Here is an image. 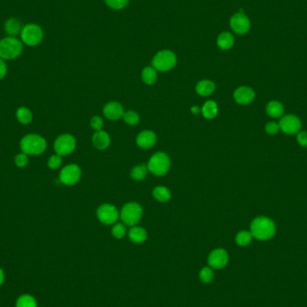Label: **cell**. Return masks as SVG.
<instances>
[{"label":"cell","instance_id":"37","mask_svg":"<svg viewBox=\"0 0 307 307\" xmlns=\"http://www.w3.org/2000/svg\"><path fill=\"white\" fill-rule=\"evenodd\" d=\"M265 131L270 135H276L279 131V125L276 122H270L265 127Z\"/></svg>","mask_w":307,"mask_h":307},{"label":"cell","instance_id":"16","mask_svg":"<svg viewBox=\"0 0 307 307\" xmlns=\"http://www.w3.org/2000/svg\"><path fill=\"white\" fill-rule=\"evenodd\" d=\"M156 134L153 131H142L136 136V144L142 148H150L156 144Z\"/></svg>","mask_w":307,"mask_h":307},{"label":"cell","instance_id":"41","mask_svg":"<svg viewBox=\"0 0 307 307\" xmlns=\"http://www.w3.org/2000/svg\"><path fill=\"white\" fill-rule=\"evenodd\" d=\"M191 111H192L193 114H199V113L202 111V110H201L198 106H193V107H192V110H191Z\"/></svg>","mask_w":307,"mask_h":307},{"label":"cell","instance_id":"18","mask_svg":"<svg viewBox=\"0 0 307 307\" xmlns=\"http://www.w3.org/2000/svg\"><path fill=\"white\" fill-rule=\"evenodd\" d=\"M22 29H23L22 24L17 18L13 17V18H10L5 22V32L8 36L15 37V36L20 34Z\"/></svg>","mask_w":307,"mask_h":307},{"label":"cell","instance_id":"22","mask_svg":"<svg viewBox=\"0 0 307 307\" xmlns=\"http://www.w3.org/2000/svg\"><path fill=\"white\" fill-rule=\"evenodd\" d=\"M129 237L132 242L135 243H142L146 241L147 235L146 230L143 229L142 227H133L130 230Z\"/></svg>","mask_w":307,"mask_h":307},{"label":"cell","instance_id":"31","mask_svg":"<svg viewBox=\"0 0 307 307\" xmlns=\"http://www.w3.org/2000/svg\"><path fill=\"white\" fill-rule=\"evenodd\" d=\"M123 119H124V121H125L127 124L134 126V125H136V124L138 123L139 116L135 111H127V112H124Z\"/></svg>","mask_w":307,"mask_h":307},{"label":"cell","instance_id":"36","mask_svg":"<svg viewBox=\"0 0 307 307\" xmlns=\"http://www.w3.org/2000/svg\"><path fill=\"white\" fill-rule=\"evenodd\" d=\"M102 125H103V121H102V119L101 117L95 116V117L92 118V120H91V126H92V128H93L94 130H96V131H101Z\"/></svg>","mask_w":307,"mask_h":307},{"label":"cell","instance_id":"6","mask_svg":"<svg viewBox=\"0 0 307 307\" xmlns=\"http://www.w3.org/2000/svg\"><path fill=\"white\" fill-rule=\"evenodd\" d=\"M142 214L143 209L140 205L135 202H131L122 207L121 211V220L126 226L133 227L140 220Z\"/></svg>","mask_w":307,"mask_h":307},{"label":"cell","instance_id":"40","mask_svg":"<svg viewBox=\"0 0 307 307\" xmlns=\"http://www.w3.org/2000/svg\"><path fill=\"white\" fill-rule=\"evenodd\" d=\"M5 281V273L3 272V270L0 268V286Z\"/></svg>","mask_w":307,"mask_h":307},{"label":"cell","instance_id":"7","mask_svg":"<svg viewBox=\"0 0 307 307\" xmlns=\"http://www.w3.org/2000/svg\"><path fill=\"white\" fill-rule=\"evenodd\" d=\"M175 64L176 56L171 51H159L153 60L154 68L162 72L171 70Z\"/></svg>","mask_w":307,"mask_h":307},{"label":"cell","instance_id":"30","mask_svg":"<svg viewBox=\"0 0 307 307\" xmlns=\"http://www.w3.org/2000/svg\"><path fill=\"white\" fill-rule=\"evenodd\" d=\"M200 279L203 283H210L214 279V272L211 268L205 267L200 272Z\"/></svg>","mask_w":307,"mask_h":307},{"label":"cell","instance_id":"8","mask_svg":"<svg viewBox=\"0 0 307 307\" xmlns=\"http://www.w3.org/2000/svg\"><path fill=\"white\" fill-rule=\"evenodd\" d=\"M75 137L70 134H63L58 136L54 142V150L59 156H65L70 155L76 148Z\"/></svg>","mask_w":307,"mask_h":307},{"label":"cell","instance_id":"13","mask_svg":"<svg viewBox=\"0 0 307 307\" xmlns=\"http://www.w3.org/2000/svg\"><path fill=\"white\" fill-rule=\"evenodd\" d=\"M229 260V256L226 250L224 249H216L210 252L207 258L208 265L211 269L220 270L227 266Z\"/></svg>","mask_w":307,"mask_h":307},{"label":"cell","instance_id":"17","mask_svg":"<svg viewBox=\"0 0 307 307\" xmlns=\"http://www.w3.org/2000/svg\"><path fill=\"white\" fill-rule=\"evenodd\" d=\"M93 143L96 148L105 149L110 145L111 138H110V136L107 134V132L99 131H97L93 136Z\"/></svg>","mask_w":307,"mask_h":307},{"label":"cell","instance_id":"4","mask_svg":"<svg viewBox=\"0 0 307 307\" xmlns=\"http://www.w3.org/2000/svg\"><path fill=\"white\" fill-rule=\"evenodd\" d=\"M21 40L30 47L39 45L43 40V31L36 24H29L23 27L21 32Z\"/></svg>","mask_w":307,"mask_h":307},{"label":"cell","instance_id":"34","mask_svg":"<svg viewBox=\"0 0 307 307\" xmlns=\"http://www.w3.org/2000/svg\"><path fill=\"white\" fill-rule=\"evenodd\" d=\"M104 1L108 6H110L111 8L119 10V9L124 8L128 5L130 0H104Z\"/></svg>","mask_w":307,"mask_h":307},{"label":"cell","instance_id":"35","mask_svg":"<svg viewBox=\"0 0 307 307\" xmlns=\"http://www.w3.org/2000/svg\"><path fill=\"white\" fill-rule=\"evenodd\" d=\"M111 234L117 239H121L124 237L125 234H126V228L123 224L118 223V224H116L114 227H112Z\"/></svg>","mask_w":307,"mask_h":307},{"label":"cell","instance_id":"27","mask_svg":"<svg viewBox=\"0 0 307 307\" xmlns=\"http://www.w3.org/2000/svg\"><path fill=\"white\" fill-rule=\"evenodd\" d=\"M157 78V74L154 68L152 67H146L142 71V79L146 83V85H153L156 83Z\"/></svg>","mask_w":307,"mask_h":307},{"label":"cell","instance_id":"21","mask_svg":"<svg viewBox=\"0 0 307 307\" xmlns=\"http://www.w3.org/2000/svg\"><path fill=\"white\" fill-rule=\"evenodd\" d=\"M216 89L215 84L209 80H202L197 85V93L202 96H208Z\"/></svg>","mask_w":307,"mask_h":307},{"label":"cell","instance_id":"23","mask_svg":"<svg viewBox=\"0 0 307 307\" xmlns=\"http://www.w3.org/2000/svg\"><path fill=\"white\" fill-rule=\"evenodd\" d=\"M266 111L272 118H278L284 113V106L279 102L272 101L268 103Z\"/></svg>","mask_w":307,"mask_h":307},{"label":"cell","instance_id":"28","mask_svg":"<svg viewBox=\"0 0 307 307\" xmlns=\"http://www.w3.org/2000/svg\"><path fill=\"white\" fill-rule=\"evenodd\" d=\"M252 235L251 232L241 231L237 234L236 242L239 246H247L252 242Z\"/></svg>","mask_w":307,"mask_h":307},{"label":"cell","instance_id":"9","mask_svg":"<svg viewBox=\"0 0 307 307\" xmlns=\"http://www.w3.org/2000/svg\"><path fill=\"white\" fill-rule=\"evenodd\" d=\"M81 171L80 167L76 165H68L63 167L60 172V181L62 184L67 186L75 185L80 180Z\"/></svg>","mask_w":307,"mask_h":307},{"label":"cell","instance_id":"19","mask_svg":"<svg viewBox=\"0 0 307 307\" xmlns=\"http://www.w3.org/2000/svg\"><path fill=\"white\" fill-rule=\"evenodd\" d=\"M15 117H16V120L22 125L30 124L34 119L33 112L28 107H26V106H21L16 110Z\"/></svg>","mask_w":307,"mask_h":307},{"label":"cell","instance_id":"3","mask_svg":"<svg viewBox=\"0 0 307 307\" xmlns=\"http://www.w3.org/2000/svg\"><path fill=\"white\" fill-rule=\"evenodd\" d=\"M23 52V42L16 37L7 36L0 40V58L4 61L17 59Z\"/></svg>","mask_w":307,"mask_h":307},{"label":"cell","instance_id":"39","mask_svg":"<svg viewBox=\"0 0 307 307\" xmlns=\"http://www.w3.org/2000/svg\"><path fill=\"white\" fill-rule=\"evenodd\" d=\"M7 74V65L4 60L0 58V80L4 79Z\"/></svg>","mask_w":307,"mask_h":307},{"label":"cell","instance_id":"32","mask_svg":"<svg viewBox=\"0 0 307 307\" xmlns=\"http://www.w3.org/2000/svg\"><path fill=\"white\" fill-rule=\"evenodd\" d=\"M15 165L18 168H25L29 164V156H27L25 153L21 152L15 156Z\"/></svg>","mask_w":307,"mask_h":307},{"label":"cell","instance_id":"5","mask_svg":"<svg viewBox=\"0 0 307 307\" xmlns=\"http://www.w3.org/2000/svg\"><path fill=\"white\" fill-rule=\"evenodd\" d=\"M171 166L169 156L166 153L159 152L152 156L147 164V169L156 176L165 175Z\"/></svg>","mask_w":307,"mask_h":307},{"label":"cell","instance_id":"1","mask_svg":"<svg viewBox=\"0 0 307 307\" xmlns=\"http://www.w3.org/2000/svg\"><path fill=\"white\" fill-rule=\"evenodd\" d=\"M20 149L27 156H40L45 152L47 141L42 136L35 133L27 134L20 141Z\"/></svg>","mask_w":307,"mask_h":307},{"label":"cell","instance_id":"25","mask_svg":"<svg viewBox=\"0 0 307 307\" xmlns=\"http://www.w3.org/2000/svg\"><path fill=\"white\" fill-rule=\"evenodd\" d=\"M202 114L206 119H213L217 115L218 108L214 101H207L202 109Z\"/></svg>","mask_w":307,"mask_h":307},{"label":"cell","instance_id":"12","mask_svg":"<svg viewBox=\"0 0 307 307\" xmlns=\"http://www.w3.org/2000/svg\"><path fill=\"white\" fill-rule=\"evenodd\" d=\"M279 129L284 133L288 135H294L300 131L301 129V121L297 118V116L288 114L284 116L279 121Z\"/></svg>","mask_w":307,"mask_h":307},{"label":"cell","instance_id":"29","mask_svg":"<svg viewBox=\"0 0 307 307\" xmlns=\"http://www.w3.org/2000/svg\"><path fill=\"white\" fill-rule=\"evenodd\" d=\"M146 173H147V167L145 165H141L132 169L131 175L135 181H141L146 176Z\"/></svg>","mask_w":307,"mask_h":307},{"label":"cell","instance_id":"2","mask_svg":"<svg viewBox=\"0 0 307 307\" xmlns=\"http://www.w3.org/2000/svg\"><path fill=\"white\" fill-rule=\"evenodd\" d=\"M275 233V224L269 217H257L251 224V234L252 237L260 241H266L271 239L274 237Z\"/></svg>","mask_w":307,"mask_h":307},{"label":"cell","instance_id":"38","mask_svg":"<svg viewBox=\"0 0 307 307\" xmlns=\"http://www.w3.org/2000/svg\"><path fill=\"white\" fill-rule=\"evenodd\" d=\"M297 142L300 146H307V131H301L297 135Z\"/></svg>","mask_w":307,"mask_h":307},{"label":"cell","instance_id":"24","mask_svg":"<svg viewBox=\"0 0 307 307\" xmlns=\"http://www.w3.org/2000/svg\"><path fill=\"white\" fill-rule=\"evenodd\" d=\"M153 196L156 199V201L165 203V202L170 201L171 192L166 187H156V188H155V190L153 191Z\"/></svg>","mask_w":307,"mask_h":307},{"label":"cell","instance_id":"26","mask_svg":"<svg viewBox=\"0 0 307 307\" xmlns=\"http://www.w3.org/2000/svg\"><path fill=\"white\" fill-rule=\"evenodd\" d=\"M15 307H37V302L33 296L25 294L17 298Z\"/></svg>","mask_w":307,"mask_h":307},{"label":"cell","instance_id":"14","mask_svg":"<svg viewBox=\"0 0 307 307\" xmlns=\"http://www.w3.org/2000/svg\"><path fill=\"white\" fill-rule=\"evenodd\" d=\"M234 97L237 103L242 104V105H246L254 100L255 93L250 87L242 86V87L237 88L234 94Z\"/></svg>","mask_w":307,"mask_h":307},{"label":"cell","instance_id":"15","mask_svg":"<svg viewBox=\"0 0 307 307\" xmlns=\"http://www.w3.org/2000/svg\"><path fill=\"white\" fill-rule=\"evenodd\" d=\"M103 113L107 119L111 120V121H116L123 117L124 110L121 103L116 102H111L104 106Z\"/></svg>","mask_w":307,"mask_h":307},{"label":"cell","instance_id":"11","mask_svg":"<svg viewBox=\"0 0 307 307\" xmlns=\"http://www.w3.org/2000/svg\"><path fill=\"white\" fill-rule=\"evenodd\" d=\"M97 217L102 224L111 225L118 220L119 212L111 204H103L97 209Z\"/></svg>","mask_w":307,"mask_h":307},{"label":"cell","instance_id":"20","mask_svg":"<svg viewBox=\"0 0 307 307\" xmlns=\"http://www.w3.org/2000/svg\"><path fill=\"white\" fill-rule=\"evenodd\" d=\"M217 43L223 51L230 50L235 44V37L230 33H222L217 37Z\"/></svg>","mask_w":307,"mask_h":307},{"label":"cell","instance_id":"33","mask_svg":"<svg viewBox=\"0 0 307 307\" xmlns=\"http://www.w3.org/2000/svg\"><path fill=\"white\" fill-rule=\"evenodd\" d=\"M48 167L51 170H57L61 167L62 165V156L59 155H52V156L48 159Z\"/></svg>","mask_w":307,"mask_h":307},{"label":"cell","instance_id":"10","mask_svg":"<svg viewBox=\"0 0 307 307\" xmlns=\"http://www.w3.org/2000/svg\"><path fill=\"white\" fill-rule=\"evenodd\" d=\"M232 30L237 34L243 35L251 29V21L244 13H237L230 19Z\"/></svg>","mask_w":307,"mask_h":307}]
</instances>
